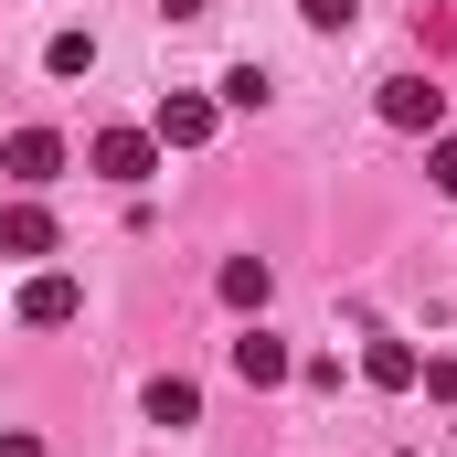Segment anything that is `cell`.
Here are the masks:
<instances>
[{
    "instance_id": "cell-1",
    "label": "cell",
    "mask_w": 457,
    "mask_h": 457,
    "mask_svg": "<svg viewBox=\"0 0 457 457\" xmlns=\"http://www.w3.org/2000/svg\"><path fill=\"white\" fill-rule=\"evenodd\" d=\"M372 107H383V128H404V138H436V128H447V86H436V75H383Z\"/></svg>"
},
{
    "instance_id": "cell-2",
    "label": "cell",
    "mask_w": 457,
    "mask_h": 457,
    "mask_svg": "<svg viewBox=\"0 0 457 457\" xmlns=\"http://www.w3.org/2000/svg\"><path fill=\"white\" fill-rule=\"evenodd\" d=\"M86 160H96V170H107L117 192H138V181H149V170H160V160H170V149H160V138H149V128H96V149H86Z\"/></svg>"
},
{
    "instance_id": "cell-3",
    "label": "cell",
    "mask_w": 457,
    "mask_h": 457,
    "mask_svg": "<svg viewBox=\"0 0 457 457\" xmlns=\"http://www.w3.org/2000/svg\"><path fill=\"white\" fill-rule=\"evenodd\" d=\"M213 128H224V96H192V86H181V96H160V117H149V138H160V149H203Z\"/></svg>"
},
{
    "instance_id": "cell-4",
    "label": "cell",
    "mask_w": 457,
    "mask_h": 457,
    "mask_svg": "<svg viewBox=\"0 0 457 457\" xmlns=\"http://www.w3.org/2000/svg\"><path fill=\"white\" fill-rule=\"evenodd\" d=\"M0 170H11L21 192H43V181H64V138H54V128H11V149H0Z\"/></svg>"
},
{
    "instance_id": "cell-5",
    "label": "cell",
    "mask_w": 457,
    "mask_h": 457,
    "mask_svg": "<svg viewBox=\"0 0 457 457\" xmlns=\"http://www.w3.org/2000/svg\"><path fill=\"white\" fill-rule=\"evenodd\" d=\"M64 320H86V287H75V277H54V266H43V277H32V287H21V330H64Z\"/></svg>"
},
{
    "instance_id": "cell-6",
    "label": "cell",
    "mask_w": 457,
    "mask_h": 457,
    "mask_svg": "<svg viewBox=\"0 0 457 457\" xmlns=\"http://www.w3.org/2000/svg\"><path fill=\"white\" fill-rule=\"evenodd\" d=\"M287 372H298V351L277 341V330H245V341H234V383L266 394V383H287Z\"/></svg>"
},
{
    "instance_id": "cell-7",
    "label": "cell",
    "mask_w": 457,
    "mask_h": 457,
    "mask_svg": "<svg viewBox=\"0 0 457 457\" xmlns=\"http://www.w3.org/2000/svg\"><path fill=\"white\" fill-rule=\"evenodd\" d=\"M0 255H54V213H43L32 192H21V203L0 213Z\"/></svg>"
},
{
    "instance_id": "cell-8",
    "label": "cell",
    "mask_w": 457,
    "mask_h": 457,
    "mask_svg": "<svg viewBox=\"0 0 457 457\" xmlns=\"http://www.w3.org/2000/svg\"><path fill=\"white\" fill-rule=\"evenodd\" d=\"M361 372H372L383 394H415V372H426V351H415V341H372V351H361Z\"/></svg>"
},
{
    "instance_id": "cell-9",
    "label": "cell",
    "mask_w": 457,
    "mask_h": 457,
    "mask_svg": "<svg viewBox=\"0 0 457 457\" xmlns=\"http://www.w3.org/2000/svg\"><path fill=\"white\" fill-rule=\"evenodd\" d=\"M192 415H203V383L160 372V383H149V426H192Z\"/></svg>"
},
{
    "instance_id": "cell-10",
    "label": "cell",
    "mask_w": 457,
    "mask_h": 457,
    "mask_svg": "<svg viewBox=\"0 0 457 457\" xmlns=\"http://www.w3.org/2000/svg\"><path fill=\"white\" fill-rule=\"evenodd\" d=\"M266 287H277L266 255H234V266H224V309H266Z\"/></svg>"
},
{
    "instance_id": "cell-11",
    "label": "cell",
    "mask_w": 457,
    "mask_h": 457,
    "mask_svg": "<svg viewBox=\"0 0 457 457\" xmlns=\"http://www.w3.org/2000/svg\"><path fill=\"white\" fill-rule=\"evenodd\" d=\"M43 64H54V75H96V43H86V32H54Z\"/></svg>"
},
{
    "instance_id": "cell-12",
    "label": "cell",
    "mask_w": 457,
    "mask_h": 457,
    "mask_svg": "<svg viewBox=\"0 0 457 457\" xmlns=\"http://www.w3.org/2000/svg\"><path fill=\"white\" fill-rule=\"evenodd\" d=\"M426 170H436V192L457 203V128H436V149H426Z\"/></svg>"
},
{
    "instance_id": "cell-13",
    "label": "cell",
    "mask_w": 457,
    "mask_h": 457,
    "mask_svg": "<svg viewBox=\"0 0 457 457\" xmlns=\"http://www.w3.org/2000/svg\"><path fill=\"white\" fill-rule=\"evenodd\" d=\"M309 11V32H351V0H298Z\"/></svg>"
},
{
    "instance_id": "cell-14",
    "label": "cell",
    "mask_w": 457,
    "mask_h": 457,
    "mask_svg": "<svg viewBox=\"0 0 457 457\" xmlns=\"http://www.w3.org/2000/svg\"><path fill=\"white\" fill-rule=\"evenodd\" d=\"M415 383H426V394H436V404H457V361H426V372H415Z\"/></svg>"
},
{
    "instance_id": "cell-15",
    "label": "cell",
    "mask_w": 457,
    "mask_h": 457,
    "mask_svg": "<svg viewBox=\"0 0 457 457\" xmlns=\"http://www.w3.org/2000/svg\"><path fill=\"white\" fill-rule=\"evenodd\" d=\"M160 11H170V21H203V11H213V0H160Z\"/></svg>"
},
{
    "instance_id": "cell-16",
    "label": "cell",
    "mask_w": 457,
    "mask_h": 457,
    "mask_svg": "<svg viewBox=\"0 0 457 457\" xmlns=\"http://www.w3.org/2000/svg\"><path fill=\"white\" fill-rule=\"evenodd\" d=\"M0 457H43V436H0Z\"/></svg>"
},
{
    "instance_id": "cell-17",
    "label": "cell",
    "mask_w": 457,
    "mask_h": 457,
    "mask_svg": "<svg viewBox=\"0 0 457 457\" xmlns=\"http://www.w3.org/2000/svg\"><path fill=\"white\" fill-rule=\"evenodd\" d=\"M394 457H426V447H394Z\"/></svg>"
}]
</instances>
